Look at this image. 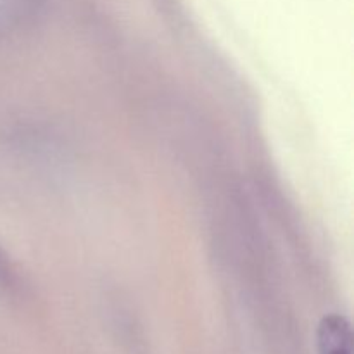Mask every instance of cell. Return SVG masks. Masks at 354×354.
I'll return each instance as SVG.
<instances>
[{"label": "cell", "mask_w": 354, "mask_h": 354, "mask_svg": "<svg viewBox=\"0 0 354 354\" xmlns=\"http://www.w3.org/2000/svg\"><path fill=\"white\" fill-rule=\"evenodd\" d=\"M318 354H353V328L346 317L325 315L317 330Z\"/></svg>", "instance_id": "obj_1"}, {"label": "cell", "mask_w": 354, "mask_h": 354, "mask_svg": "<svg viewBox=\"0 0 354 354\" xmlns=\"http://www.w3.org/2000/svg\"><path fill=\"white\" fill-rule=\"evenodd\" d=\"M44 0H0V38L30 23Z\"/></svg>", "instance_id": "obj_2"}, {"label": "cell", "mask_w": 354, "mask_h": 354, "mask_svg": "<svg viewBox=\"0 0 354 354\" xmlns=\"http://www.w3.org/2000/svg\"><path fill=\"white\" fill-rule=\"evenodd\" d=\"M10 277H12V273H10L9 261H7L6 254H3V251L0 249V286H2V283L9 282Z\"/></svg>", "instance_id": "obj_3"}]
</instances>
